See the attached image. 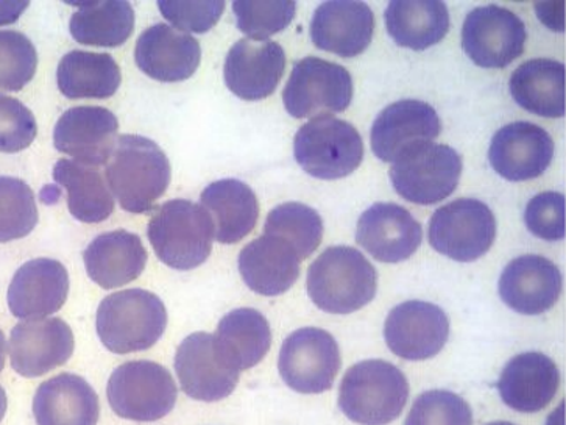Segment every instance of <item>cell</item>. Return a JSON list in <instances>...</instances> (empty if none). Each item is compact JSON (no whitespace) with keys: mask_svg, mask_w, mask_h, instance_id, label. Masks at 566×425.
I'll list each match as a JSON object with an SVG mask.
<instances>
[{"mask_svg":"<svg viewBox=\"0 0 566 425\" xmlns=\"http://www.w3.org/2000/svg\"><path fill=\"white\" fill-rule=\"evenodd\" d=\"M170 163L161 147L139 135L117 138L105 178L123 210L151 211L170 184Z\"/></svg>","mask_w":566,"mask_h":425,"instance_id":"cell-1","label":"cell"},{"mask_svg":"<svg viewBox=\"0 0 566 425\" xmlns=\"http://www.w3.org/2000/svg\"><path fill=\"white\" fill-rule=\"evenodd\" d=\"M378 272L359 250L334 246L307 269V294L318 309L349 314L374 301Z\"/></svg>","mask_w":566,"mask_h":425,"instance_id":"cell-2","label":"cell"},{"mask_svg":"<svg viewBox=\"0 0 566 425\" xmlns=\"http://www.w3.org/2000/svg\"><path fill=\"white\" fill-rule=\"evenodd\" d=\"M96 328L114 354L148 351L166 332V305L157 294L139 288L113 292L98 305Z\"/></svg>","mask_w":566,"mask_h":425,"instance_id":"cell-3","label":"cell"},{"mask_svg":"<svg viewBox=\"0 0 566 425\" xmlns=\"http://www.w3.org/2000/svg\"><path fill=\"white\" fill-rule=\"evenodd\" d=\"M409 382L392 363L366 360L345 372L339 407L353 423L387 425L400 417L408 404Z\"/></svg>","mask_w":566,"mask_h":425,"instance_id":"cell-4","label":"cell"},{"mask_svg":"<svg viewBox=\"0 0 566 425\" xmlns=\"http://www.w3.org/2000/svg\"><path fill=\"white\" fill-rule=\"evenodd\" d=\"M147 235L159 260L177 271L203 265L214 241L210 215L201 205L186 199L163 204L151 216Z\"/></svg>","mask_w":566,"mask_h":425,"instance_id":"cell-5","label":"cell"},{"mask_svg":"<svg viewBox=\"0 0 566 425\" xmlns=\"http://www.w3.org/2000/svg\"><path fill=\"white\" fill-rule=\"evenodd\" d=\"M177 383L161 364L138 360L120 364L106 386L109 407L123 419L155 423L177 404Z\"/></svg>","mask_w":566,"mask_h":425,"instance_id":"cell-6","label":"cell"},{"mask_svg":"<svg viewBox=\"0 0 566 425\" xmlns=\"http://www.w3.org/2000/svg\"><path fill=\"white\" fill-rule=\"evenodd\" d=\"M294 155L310 176L337 180L359 168L364 143L359 132L347 121L333 116L314 117L296 132Z\"/></svg>","mask_w":566,"mask_h":425,"instance_id":"cell-7","label":"cell"},{"mask_svg":"<svg viewBox=\"0 0 566 425\" xmlns=\"http://www.w3.org/2000/svg\"><path fill=\"white\" fill-rule=\"evenodd\" d=\"M462 176V158L447 144H423L394 163L395 191L417 205H434L453 195Z\"/></svg>","mask_w":566,"mask_h":425,"instance_id":"cell-8","label":"cell"},{"mask_svg":"<svg viewBox=\"0 0 566 425\" xmlns=\"http://www.w3.org/2000/svg\"><path fill=\"white\" fill-rule=\"evenodd\" d=\"M428 237L437 252L470 263L485 256L495 242V215L481 200L458 199L432 215Z\"/></svg>","mask_w":566,"mask_h":425,"instance_id":"cell-9","label":"cell"},{"mask_svg":"<svg viewBox=\"0 0 566 425\" xmlns=\"http://www.w3.org/2000/svg\"><path fill=\"white\" fill-rule=\"evenodd\" d=\"M352 101V74L340 64L318 56L296 62L283 91L284 106L296 120L345 112Z\"/></svg>","mask_w":566,"mask_h":425,"instance_id":"cell-10","label":"cell"},{"mask_svg":"<svg viewBox=\"0 0 566 425\" xmlns=\"http://www.w3.org/2000/svg\"><path fill=\"white\" fill-rule=\"evenodd\" d=\"M340 364L337 341L322 329L295 330L280 351L281 377L296 393L321 394L332 390Z\"/></svg>","mask_w":566,"mask_h":425,"instance_id":"cell-11","label":"cell"},{"mask_svg":"<svg viewBox=\"0 0 566 425\" xmlns=\"http://www.w3.org/2000/svg\"><path fill=\"white\" fill-rule=\"evenodd\" d=\"M527 33L522 19L497 6L470 11L462 27V48L481 68H505L524 52Z\"/></svg>","mask_w":566,"mask_h":425,"instance_id":"cell-12","label":"cell"},{"mask_svg":"<svg viewBox=\"0 0 566 425\" xmlns=\"http://www.w3.org/2000/svg\"><path fill=\"white\" fill-rule=\"evenodd\" d=\"M175 371L186 396L201 402L230 396L241 374L219 351L214 335L207 332H196L184 340L175 354Z\"/></svg>","mask_w":566,"mask_h":425,"instance_id":"cell-13","label":"cell"},{"mask_svg":"<svg viewBox=\"0 0 566 425\" xmlns=\"http://www.w3.org/2000/svg\"><path fill=\"white\" fill-rule=\"evenodd\" d=\"M450 336V319L434 303L409 301L390 311L384 338L390 351L409 362L432 359Z\"/></svg>","mask_w":566,"mask_h":425,"instance_id":"cell-14","label":"cell"},{"mask_svg":"<svg viewBox=\"0 0 566 425\" xmlns=\"http://www.w3.org/2000/svg\"><path fill=\"white\" fill-rule=\"evenodd\" d=\"M74 348V333L63 319L19 322L10 335L11 367L22 377H41L66 364Z\"/></svg>","mask_w":566,"mask_h":425,"instance_id":"cell-15","label":"cell"},{"mask_svg":"<svg viewBox=\"0 0 566 425\" xmlns=\"http://www.w3.org/2000/svg\"><path fill=\"white\" fill-rule=\"evenodd\" d=\"M442 123L427 102L406 101L384 108L371 127V149L379 159L395 163L416 147L434 142Z\"/></svg>","mask_w":566,"mask_h":425,"instance_id":"cell-16","label":"cell"},{"mask_svg":"<svg viewBox=\"0 0 566 425\" xmlns=\"http://www.w3.org/2000/svg\"><path fill=\"white\" fill-rule=\"evenodd\" d=\"M119 121L104 106H74L60 117L53 144L62 154L90 166H106L117 143Z\"/></svg>","mask_w":566,"mask_h":425,"instance_id":"cell-17","label":"cell"},{"mask_svg":"<svg viewBox=\"0 0 566 425\" xmlns=\"http://www.w3.org/2000/svg\"><path fill=\"white\" fill-rule=\"evenodd\" d=\"M554 157V142L541 125L512 123L500 128L490 144L489 159L496 174L511 182L541 177Z\"/></svg>","mask_w":566,"mask_h":425,"instance_id":"cell-18","label":"cell"},{"mask_svg":"<svg viewBox=\"0 0 566 425\" xmlns=\"http://www.w3.org/2000/svg\"><path fill=\"white\" fill-rule=\"evenodd\" d=\"M286 53L275 41H238L228 52L223 75L228 90L244 101H261L279 89Z\"/></svg>","mask_w":566,"mask_h":425,"instance_id":"cell-19","label":"cell"},{"mask_svg":"<svg viewBox=\"0 0 566 425\" xmlns=\"http://www.w3.org/2000/svg\"><path fill=\"white\" fill-rule=\"evenodd\" d=\"M423 239V229L406 208L397 204H375L357 221L356 241L382 263L409 260Z\"/></svg>","mask_w":566,"mask_h":425,"instance_id":"cell-20","label":"cell"},{"mask_svg":"<svg viewBox=\"0 0 566 425\" xmlns=\"http://www.w3.org/2000/svg\"><path fill=\"white\" fill-rule=\"evenodd\" d=\"M70 294V274L60 261L35 258L18 269L7 301L13 317L35 321L63 309Z\"/></svg>","mask_w":566,"mask_h":425,"instance_id":"cell-21","label":"cell"},{"mask_svg":"<svg viewBox=\"0 0 566 425\" xmlns=\"http://www.w3.org/2000/svg\"><path fill=\"white\" fill-rule=\"evenodd\" d=\"M135 59L148 77L166 83L184 82L199 70L201 48L189 33L159 22L138 38Z\"/></svg>","mask_w":566,"mask_h":425,"instance_id":"cell-22","label":"cell"},{"mask_svg":"<svg viewBox=\"0 0 566 425\" xmlns=\"http://www.w3.org/2000/svg\"><path fill=\"white\" fill-rule=\"evenodd\" d=\"M562 288V272L553 261L541 256L515 258L500 277V296L505 305L527 317L553 309Z\"/></svg>","mask_w":566,"mask_h":425,"instance_id":"cell-23","label":"cell"},{"mask_svg":"<svg viewBox=\"0 0 566 425\" xmlns=\"http://www.w3.org/2000/svg\"><path fill=\"white\" fill-rule=\"evenodd\" d=\"M375 17L364 2H325L315 10L311 38L318 49L344 59L360 55L374 40Z\"/></svg>","mask_w":566,"mask_h":425,"instance_id":"cell-24","label":"cell"},{"mask_svg":"<svg viewBox=\"0 0 566 425\" xmlns=\"http://www.w3.org/2000/svg\"><path fill=\"white\" fill-rule=\"evenodd\" d=\"M560 385L557 364L542 352H524L514 356L497 381V391L509 408L520 413H537L548 407Z\"/></svg>","mask_w":566,"mask_h":425,"instance_id":"cell-25","label":"cell"},{"mask_svg":"<svg viewBox=\"0 0 566 425\" xmlns=\"http://www.w3.org/2000/svg\"><path fill=\"white\" fill-rule=\"evenodd\" d=\"M302 258L284 239L262 235L239 253V272L256 294H284L300 277Z\"/></svg>","mask_w":566,"mask_h":425,"instance_id":"cell-26","label":"cell"},{"mask_svg":"<svg viewBox=\"0 0 566 425\" xmlns=\"http://www.w3.org/2000/svg\"><path fill=\"white\" fill-rule=\"evenodd\" d=\"M147 258L143 239L127 230L98 235L83 252L87 276L104 290L138 279L146 269Z\"/></svg>","mask_w":566,"mask_h":425,"instance_id":"cell-27","label":"cell"},{"mask_svg":"<svg viewBox=\"0 0 566 425\" xmlns=\"http://www.w3.org/2000/svg\"><path fill=\"white\" fill-rule=\"evenodd\" d=\"M98 415L96 391L85 379L70 372L41 383L33 397L38 425H97Z\"/></svg>","mask_w":566,"mask_h":425,"instance_id":"cell-28","label":"cell"},{"mask_svg":"<svg viewBox=\"0 0 566 425\" xmlns=\"http://www.w3.org/2000/svg\"><path fill=\"white\" fill-rule=\"evenodd\" d=\"M200 200L210 215L214 238L222 245H235L256 227L260 204L244 182L235 178L214 182L203 189Z\"/></svg>","mask_w":566,"mask_h":425,"instance_id":"cell-29","label":"cell"},{"mask_svg":"<svg viewBox=\"0 0 566 425\" xmlns=\"http://www.w3.org/2000/svg\"><path fill=\"white\" fill-rule=\"evenodd\" d=\"M384 21L395 43L412 51L439 44L451 25L448 7L436 0H395L387 7Z\"/></svg>","mask_w":566,"mask_h":425,"instance_id":"cell-30","label":"cell"},{"mask_svg":"<svg viewBox=\"0 0 566 425\" xmlns=\"http://www.w3.org/2000/svg\"><path fill=\"white\" fill-rule=\"evenodd\" d=\"M516 104L543 117L565 116V64L535 59L520 64L509 80Z\"/></svg>","mask_w":566,"mask_h":425,"instance_id":"cell-31","label":"cell"},{"mask_svg":"<svg viewBox=\"0 0 566 425\" xmlns=\"http://www.w3.org/2000/svg\"><path fill=\"white\" fill-rule=\"evenodd\" d=\"M53 180L66 189L67 207L77 221L98 224L113 215L114 197L97 166L59 159L53 168Z\"/></svg>","mask_w":566,"mask_h":425,"instance_id":"cell-32","label":"cell"},{"mask_svg":"<svg viewBox=\"0 0 566 425\" xmlns=\"http://www.w3.org/2000/svg\"><path fill=\"white\" fill-rule=\"evenodd\" d=\"M219 351L238 371L260 364L272 345V330L261 311L238 309L230 311L218 325L214 335Z\"/></svg>","mask_w":566,"mask_h":425,"instance_id":"cell-33","label":"cell"},{"mask_svg":"<svg viewBox=\"0 0 566 425\" xmlns=\"http://www.w3.org/2000/svg\"><path fill=\"white\" fill-rule=\"evenodd\" d=\"M56 82L67 99H108L119 90L123 72L109 53L72 51L60 62Z\"/></svg>","mask_w":566,"mask_h":425,"instance_id":"cell-34","label":"cell"},{"mask_svg":"<svg viewBox=\"0 0 566 425\" xmlns=\"http://www.w3.org/2000/svg\"><path fill=\"white\" fill-rule=\"evenodd\" d=\"M70 30L80 44L119 48L135 30V10L128 2L80 3Z\"/></svg>","mask_w":566,"mask_h":425,"instance_id":"cell-35","label":"cell"},{"mask_svg":"<svg viewBox=\"0 0 566 425\" xmlns=\"http://www.w3.org/2000/svg\"><path fill=\"white\" fill-rule=\"evenodd\" d=\"M264 235L284 239L302 260H306L321 246L323 221L321 215L305 204H281L269 212Z\"/></svg>","mask_w":566,"mask_h":425,"instance_id":"cell-36","label":"cell"},{"mask_svg":"<svg viewBox=\"0 0 566 425\" xmlns=\"http://www.w3.org/2000/svg\"><path fill=\"white\" fill-rule=\"evenodd\" d=\"M38 224V207L32 188L24 180L0 177V242L32 234Z\"/></svg>","mask_w":566,"mask_h":425,"instance_id":"cell-37","label":"cell"},{"mask_svg":"<svg viewBox=\"0 0 566 425\" xmlns=\"http://www.w3.org/2000/svg\"><path fill=\"white\" fill-rule=\"evenodd\" d=\"M38 53L17 30H0V91H21L35 77Z\"/></svg>","mask_w":566,"mask_h":425,"instance_id":"cell-38","label":"cell"},{"mask_svg":"<svg viewBox=\"0 0 566 425\" xmlns=\"http://www.w3.org/2000/svg\"><path fill=\"white\" fill-rule=\"evenodd\" d=\"M405 425H473V413L459 394L431 390L413 402Z\"/></svg>","mask_w":566,"mask_h":425,"instance_id":"cell-39","label":"cell"},{"mask_svg":"<svg viewBox=\"0 0 566 425\" xmlns=\"http://www.w3.org/2000/svg\"><path fill=\"white\" fill-rule=\"evenodd\" d=\"M239 30L250 40L264 41L283 32L295 17V2H234Z\"/></svg>","mask_w":566,"mask_h":425,"instance_id":"cell-40","label":"cell"},{"mask_svg":"<svg viewBox=\"0 0 566 425\" xmlns=\"http://www.w3.org/2000/svg\"><path fill=\"white\" fill-rule=\"evenodd\" d=\"M35 116L18 99L0 94V152L17 154L35 142Z\"/></svg>","mask_w":566,"mask_h":425,"instance_id":"cell-41","label":"cell"},{"mask_svg":"<svg viewBox=\"0 0 566 425\" xmlns=\"http://www.w3.org/2000/svg\"><path fill=\"white\" fill-rule=\"evenodd\" d=\"M524 222L535 237L560 241L565 238V196L545 191L532 197L524 211Z\"/></svg>","mask_w":566,"mask_h":425,"instance_id":"cell-42","label":"cell"},{"mask_svg":"<svg viewBox=\"0 0 566 425\" xmlns=\"http://www.w3.org/2000/svg\"><path fill=\"white\" fill-rule=\"evenodd\" d=\"M163 17L181 32L207 33L218 24L226 2H158Z\"/></svg>","mask_w":566,"mask_h":425,"instance_id":"cell-43","label":"cell"},{"mask_svg":"<svg viewBox=\"0 0 566 425\" xmlns=\"http://www.w3.org/2000/svg\"><path fill=\"white\" fill-rule=\"evenodd\" d=\"M27 9L29 2H0V25L13 24Z\"/></svg>","mask_w":566,"mask_h":425,"instance_id":"cell-44","label":"cell"},{"mask_svg":"<svg viewBox=\"0 0 566 425\" xmlns=\"http://www.w3.org/2000/svg\"><path fill=\"white\" fill-rule=\"evenodd\" d=\"M7 359V341L6 335H3L2 330H0V372H2L3 366H6Z\"/></svg>","mask_w":566,"mask_h":425,"instance_id":"cell-45","label":"cell"},{"mask_svg":"<svg viewBox=\"0 0 566 425\" xmlns=\"http://www.w3.org/2000/svg\"><path fill=\"white\" fill-rule=\"evenodd\" d=\"M7 407H9V401H7L6 390L0 385V423H2L3 416H6Z\"/></svg>","mask_w":566,"mask_h":425,"instance_id":"cell-46","label":"cell"},{"mask_svg":"<svg viewBox=\"0 0 566 425\" xmlns=\"http://www.w3.org/2000/svg\"><path fill=\"white\" fill-rule=\"evenodd\" d=\"M485 425H515V424L507 423V421H496V423H490V424H485Z\"/></svg>","mask_w":566,"mask_h":425,"instance_id":"cell-47","label":"cell"}]
</instances>
